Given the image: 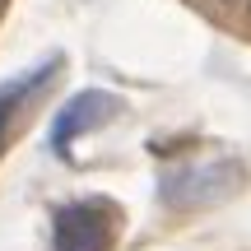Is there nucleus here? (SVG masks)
<instances>
[{
	"label": "nucleus",
	"mask_w": 251,
	"mask_h": 251,
	"mask_svg": "<svg viewBox=\"0 0 251 251\" xmlns=\"http://www.w3.org/2000/svg\"><path fill=\"white\" fill-rule=\"evenodd\" d=\"M121 237V205L107 196L65 200L51 214V251H112Z\"/></svg>",
	"instance_id": "obj_1"
},
{
	"label": "nucleus",
	"mask_w": 251,
	"mask_h": 251,
	"mask_svg": "<svg viewBox=\"0 0 251 251\" xmlns=\"http://www.w3.org/2000/svg\"><path fill=\"white\" fill-rule=\"evenodd\" d=\"M237 186H242V168L233 158H209V163H186V168L163 172L158 196L177 209H200V205H214V200L233 196Z\"/></svg>",
	"instance_id": "obj_2"
},
{
	"label": "nucleus",
	"mask_w": 251,
	"mask_h": 251,
	"mask_svg": "<svg viewBox=\"0 0 251 251\" xmlns=\"http://www.w3.org/2000/svg\"><path fill=\"white\" fill-rule=\"evenodd\" d=\"M117 112H121V98H117V93H107V89H84V93H75V98L56 112V121H51V149L56 153H70V144L79 140V135L107 126Z\"/></svg>",
	"instance_id": "obj_3"
},
{
	"label": "nucleus",
	"mask_w": 251,
	"mask_h": 251,
	"mask_svg": "<svg viewBox=\"0 0 251 251\" xmlns=\"http://www.w3.org/2000/svg\"><path fill=\"white\" fill-rule=\"evenodd\" d=\"M56 75H61V56H47L42 65H33V70H24V75L0 84V153H5L9 135L24 126V112L33 107V98H42V89Z\"/></svg>",
	"instance_id": "obj_4"
}]
</instances>
